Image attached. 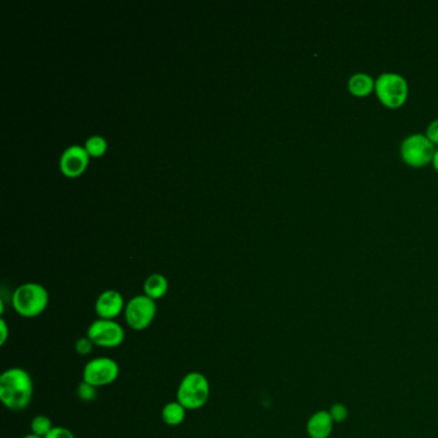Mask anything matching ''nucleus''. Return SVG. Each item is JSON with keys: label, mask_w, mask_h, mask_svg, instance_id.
<instances>
[{"label": "nucleus", "mask_w": 438, "mask_h": 438, "mask_svg": "<svg viewBox=\"0 0 438 438\" xmlns=\"http://www.w3.org/2000/svg\"><path fill=\"white\" fill-rule=\"evenodd\" d=\"M33 395L31 375L22 367H11L0 375V400L12 412L25 410Z\"/></svg>", "instance_id": "1"}, {"label": "nucleus", "mask_w": 438, "mask_h": 438, "mask_svg": "<svg viewBox=\"0 0 438 438\" xmlns=\"http://www.w3.org/2000/svg\"><path fill=\"white\" fill-rule=\"evenodd\" d=\"M49 295L46 288L38 283H25L16 288L12 295V305L17 314L33 319L46 311Z\"/></svg>", "instance_id": "2"}, {"label": "nucleus", "mask_w": 438, "mask_h": 438, "mask_svg": "<svg viewBox=\"0 0 438 438\" xmlns=\"http://www.w3.org/2000/svg\"><path fill=\"white\" fill-rule=\"evenodd\" d=\"M209 382L199 372L185 374L177 387V401L188 410H199L206 406L209 399Z\"/></svg>", "instance_id": "3"}, {"label": "nucleus", "mask_w": 438, "mask_h": 438, "mask_svg": "<svg viewBox=\"0 0 438 438\" xmlns=\"http://www.w3.org/2000/svg\"><path fill=\"white\" fill-rule=\"evenodd\" d=\"M124 314L127 327L135 332H142L147 328L151 327L152 323L156 318L157 314L156 301H153L145 295L135 296L126 303Z\"/></svg>", "instance_id": "4"}, {"label": "nucleus", "mask_w": 438, "mask_h": 438, "mask_svg": "<svg viewBox=\"0 0 438 438\" xmlns=\"http://www.w3.org/2000/svg\"><path fill=\"white\" fill-rule=\"evenodd\" d=\"M86 337L92 340L94 346L116 348L124 343L125 330L116 320L97 319L88 328Z\"/></svg>", "instance_id": "5"}, {"label": "nucleus", "mask_w": 438, "mask_h": 438, "mask_svg": "<svg viewBox=\"0 0 438 438\" xmlns=\"http://www.w3.org/2000/svg\"><path fill=\"white\" fill-rule=\"evenodd\" d=\"M375 89L380 100L388 107H399L407 97L406 80L395 72L382 73L375 83Z\"/></svg>", "instance_id": "6"}, {"label": "nucleus", "mask_w": 438, "mask_h": 438, "mask_svg": "<svg viewBox=\"0 0 438 438\" xmlns=\"http://www.w3.org/2000/svg\"><path fill=\"white\" fill-rule=\"evenodd\" d=\"M120 374L118 364L110 358H95L86 363L83 370V380L95 387L110 386L118 380Z\"/></svg>", "instance_id": "7"}, {"label": "nucleus", "mask_w": 438, "mask_h": 438, "mask_svg": "<svg viewBox=\"0 0 438 438\" xmlns=\"http://www.w3.org/2000/svg\"><path fill=\"white\" fill-rule=\"evenodd\" d=\"M401 153L407 164L422 166L433 158L434 148L428 137L423 134H412L402 142Z\"/></svg>", "instance_id": "8"}, {"label": "nucleus", "mask_w": 438, "mask_h": 438, "mask_svg": "<svg viewBox=\"0 0 438 438\" xmlns=\"http://www.w3.org/2000/svg\"><path fill=\"white\" fill-rule=\"evenodd\" d=\"M88 162L89 155L85 148L75 144L62 153L59 160V167L66 177H76L85 171Z\"/></svg>", "instance_id": "9"}, {"label": "nucleus", "mask_w": 438, "mask_h": 438, "mask_svg": "<svg viewBox=\"0 0 438 438\" xmlns=\"http://www.w3.org/2000/svg\"><path fill=\"white\" fill-rule=\"evenodd\" d=\"M125 306L126 303L122 295L115 289H108L98 296L95 301V313L99 319L116 320V318L125 311Z\"/></svg>", "instance_id": "10"}, {"label": "nucleus", "mask_w": 438, "mask_h": 438, "mask_svg": "<svg viewBox=\"0 0 438 438\" xmlns=\"http://www.w3.org/2000/svg\"><path fill=\"white\" fill-rule=\"evenodd\" d=\"M333 429V419L329 412H315L308 422V433L311 438H328Z\"/></svg>", "instance_id": "11"}, {"label": "nucleus", "mask_w": 438, "mask_h": 438, "mask_svg": "<svg viewBox=\"0 0 438 438\" xmlns=\"http://www.w3.org/2000/svg\"><path fill=\"white\" fill-rule=\"evenodd\" d=\"M144 295L156 301L162 298L169 289V281L162 274H152L144 281Z\"/></svg>", "instance_id": "12"}, {"label": "nucleus", "mask_w": 438, "mask_h": 438, "mask_svg": "<svg viewBox=\"0 0 438 438\" xmlns=\"http://www.w3.org/2000/svg\"><path fill=\"white\" fill-rule=\"evenodd\" d=\"M187 409L179 401H171L162 407L161 417L162 420L170 427H177L185 420Z\"/></svg>", "instance_id": "13"}, {"label": "nucleus", "mask_w": 438, "mask_h": 438, "mask_svg": "<svg viewBox=\"0 0 438 438\" xmlns=\"http://www.w3.org/2000/svg\"><path fill=\"white\" fill-rule=\"evenodd\" d=\"M348 86H350V90L353 94H356V95H367L373 89L374 80L367 73L359 72V73H355V75L351 76Z\"/></svg>", "instance_id": "14"}, {"label": "nucleus", "mask_w": 438, "mask_h": 438, "mask_svg": "<svg viewBox=\"0 0 438 438\" xmlns=\"http://www.w3.org/2000/svg\"><path fill=\"white\" fill-rule=\"evenodd\" d=\"M30 428H31V433L35 436L46 438L49 434V432L54 428V425H53L52 420L48 418L46 415H36L31 420Z\"/></svg>", "instance_id": "15"}, {"label": "nucleus", "mask_w": 438, "mask_h": 438, "mask_svg": "<svg viewBox=\"0 0 438 438\" xmlns=\"http://www.w3.org/2000/svg\"><path fill=\"white\" fill-rule=\"evenodd\" d=\"M84 148H85L89 156L100 157L107 151V142H105V137H100V135H93V137H88Z\"/></svg>", "instance_id": "16"}, {"label": "nucleus", "mask_w": 438, "mask_h": 438, "mask_svg": "<svg viewBox=\"0 0 438 438\" xmlns=\"http://www.w3.org/2000/svg\"><path fill=\"white\" fill-rule=\"evenodd\" d=\"M76 393H78V397L83 402H92V401L97 399L98 388H95V387L83 380L81 383H79L78 388H76Z\"/></svg>", "instance_id": "17"}, {"label": "nucleus", "mask_w": 438, "mask_h": 438, "mask_svg": "<svg viewBox=\"0 0 438 438\" xmlns=\"http://www.w3.org/2000/svg\"><path fill=\"white\" fill-rule=\"evenodd\" d=\"M93 348H94V343L88 337H81L75 343V351L79 353L80 356L90 355L93 353Z\"/></svg>", "instance_id": "18"}, {"label": "nucleus", "mask_w": 438, "mask_h": 438, "mask_svg": "<svg viewBox=\"0 0 438 438\" xmlns=\"http://www.w3.org/2000/svg\"><path fill=\"white\" fill-rule=\"evenodd\" d=\"M329 414H330V417L333 419V422L342 423V422L346 420L348 412H347L346 407L342 405V404H335V405L332 406Z\"/></svg>", "instance_id": "19"}, {"label": "nucleus", "mask_w": 438, "mask_h": 438, "mask_svg": "<svg viewBox=\"0 0 438 438\" xmlns=\"http://www.w3.org/2000/svg\"><path fill=\"white\" fill-rule=\"evenodd\" d=\"M46 438H75V434L66 427H54Z\"/></svg>", "instance_id": "20"}, {"label": "nucleus", "mask_w": 438, "mask_h": 438, "mask_svg": "<svg viewBox=\"0 0 438 438\" xmlns=\"http://www.w3.org/2000/svg\"><path fill=\"white\" fill-rule=\"evenodd\" d=\"M9 338V327L4 318L0 319V346H4Z\"/></svg>", "instance_id": "21"}, {"label": "nucleus", "mask_w": 438, "mask_h": 438, "mask_svg": "<svg viewBox=\"0 0 438 438\" xmlns=\"http://www.w3.org/2000/svg\"><path fill=\"white\" fill-rule=\"evenodd\" d=\"M427 135H428V139H429L431 142H436V143H438V120L433 121V122L428 126Z\"/></svg>", "instance_id": "22"}, {"label": "nucleus", "mask_w": 438, "mask_h": 438, "mask_svg": "<svg viewBox=\"0 0 438 438\" xmlns=\"http://www.w3.org/2000/svg\"><path fill=\"white\" fill-rule=\"evenodd\" d=\"M433 162H434V167L438 170V150L433 155Z\"/></svg>", "instance_id": "23"}, {"label": "nucleus", "mask_w": 438, "mask_h": 438, "mask_svg": "<svg viewBox=\"0 0 438 438\" xmlns=\"http://www.w3.org/2000/svg\"><path fill=\"white\" fill-rule=\"evenodd\" d=\"M22 438H41V437H39V436H35V434H33V433H30V434H27V436H25V437H22Z\"/></svg>", "instance_id": "24"}]
</instances>
